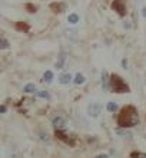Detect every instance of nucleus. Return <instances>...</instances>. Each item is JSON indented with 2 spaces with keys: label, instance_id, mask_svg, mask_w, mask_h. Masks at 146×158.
I'll return each instance as SVG.
<instances>
[{
  "label": "nucleus",
  "instance_id": "22",
  "mask_svg": "<svg viewBox=\"0 0 146 158\" xmlns=\"http://www.w3.org/2000/svg\"><path fill=\"white\" fill-rule=\"evenodd\" d=\"M122 66L123 69H128V59H122Z\"/></svg>",
  "mask_w": 146,
  "mask_h": 158
},
{
  "label": "nucleus",
  "instance_id": "24",
  "mask_svg": "<svg viewBox=\"0 0 146 158\" xmlns=\"http://www.w3.org/2000/svg\"><path fill=\"white\" fill-rule=\"evenodd\" d=\"M142 16L146 19V7H143V9H142Z\"/></svg>",
  "mask_w": 146,
  "mask_h": 158
},
{
  "label": "nucleus",
  "instance_id": "20",
  "mask_svg": "<svg viewBox=\"0 0 146 158\" xmlns=\"http://www.w3.org/2000/svg\"><path fill=\"white\" fill-rule=\"evenodd\" d=\"M37 96L39 98H45V99H50V95L46 91H37Z\"/></svg>",
  "mask_w": 146,
  "mask_h": 158
},
{
  "label": "nucleus",
  "instance_id": "3",
  "mask_svg": "<svg viewBox=\"0 0 146 158\" xmlns=\"http://www.w3.org/2000/svg\"><path fill=\"white\" fill-rule=\"evenodd\" d=\"M86 112L90 118L93 119H96V118L100 117V114H102V105L97 104V102H92V104L88 105V108H86Z\"/></svg>",
  "mask_w": 146,
  "mask_h": 158
},
{
  "label": "nucleus",
  "instance_id": "10",
  "mask_svg": "<svg viewBox=\"0 0 146 158\" xmlns=\"http://www.w3.org/2000/svg\"><path fill=\"white\" fill-rule=\"evenodd\" d=\"M85 81H86V78H85L83 73H76L75 78H73V82L76 85H82V83H85Z\"/></svg>",
  "mask_w": 146,
  "mask_h": 158
},
{
  "label": "nucleus",
  "instance_id": "1",
  "mask_svg": "<svg viewBox=\"0 0 146 158\" xmlns=\"http://www.w3.org/2000/svg\"><path fill=\"white\" fill-rule=\"evenodd\" d=\"M139 124L138 109L133 105H126L120 109V114L117 115V125L120 128H132Z\"/></svg>",
  "mask_w": 146,
  "mask_h": 158
},
{
  "label": "nucleus",
  "instance_id": "9",
  "mask_svg": "<svg viewBox=\"0 0 146 158\" xmlns=\"http://www.w3.org/2000/svg\"><path fill=\"white\" fill-rule=\"evenodd\" d=\"M67 22L70 23V25H77L80 22V17L77 13H70L69 16H67Z\"/></svg>",
  "mask_w": 146,
  "mask_h": 158
},
{
  "label": "nucleus",
  "instance_id": "7",
  "mask_svg": "<svg viewBox=\"0 0 146 158\" xmlns=\"http://www.w3.org/2000/svg\"><path fill=\"white\" fill-rule=\"evenodd\" d=\"M57 81H59V83H62V85H69V83L73 81V76L67 72V73H62V75L59 76Z\"/></svg>",
  "mask_w": 146,
  "mask_h": 158
},
{
  "label": "nucleus",
  "instance_id": "6",
  "mask_svg": "<svg viewBox=\"0 0 146 158\" xmlns=\"http://www.w3.org/2000/svg\"><path fill=\"white\" fill-rule=\"evenodd\" d=\"M50 9H52L54 13H62L63 10L66 9V4L62 3V2H54V3L50 4Z\"/></svg>",
  "mask_w": 146,
  "mask_h": 158
},
{
  "label": "nucleus",
  "instance_id": "23",
  "mask_svg": "<svg viewBox=\"0 0 146 158\" xmlns=\"http://www.w3.org/2000/svg\"><path fill=\"white\" fill-rule=\"evenodd\" d=\"M96 158H109V155L108 154H99V155H96Z\"/></svg>",
  "mask_w": 146,
  "mask_h": 158
},
{
  "label": "nucleus",
  "instance_id": "13",
  "mask_svg": "<svg viewBox=\"0 0 146 158\" xmlns=\"http://www.w3.org/2000/svg\"><path fill=\"white\" fill-rule=\"evenodd\" d=\"M43 81L46 83H52V81H53V72L52 71H46L45 73H43Z\"/></svg>",
  "mask_w": 146,
  "mask_h": 158
},
{
  "label": "nucleus",
  "instance_id": "11",
  "mask_svg": "<svg viewBox=\"0 0 146 158\" xmlns=\"http://www.w3.org/2000/svg\"><path fill=\"white\" fill-rule=\"evenodd\" d=\"M23 91L26 94H33V92H36V85L34 83H26L25 86H23Z\"/></svg>",
  "mask_w": 146,
  "mask_h": 158
},
{
  "label": "nucleus",
  "instance_id": "17",
  "mask_svg": "<svg viewBox=\"0 0 146 158\" xmlns=\"http://www.w3.org/2000/svg\"><path fill=\"white\" fill-rule=\"evenodd\" d=\"M26 9H27V12L29 13H36L37 12V7H36L34 4H32V3H26Z\"/></svg>",
  "mask_w": 146,
  "mask_h": 158
},
{
  "label": "nucleus",
  "instance_id": "25",
  "mask_svg": "<svg viewBox=\"0 0 146 158\" xmlns=\"http://www.w3.org/2000/svg\"><path fill=\"white\" fill-rule=\"evenodd\" d=\"M6 111V106H0V112H4Z\"/></svg>",
  "mask_w": 146,
  "mask_h": 158
},
{
  "label": "nucleus",
  "instance_id": "5",
  "mask_svg": "<svg viewBox=\"0 0 146 158\" xmlns=\"http://www.w3.org/2000/svg\"><path fill=\"white\" fill-rule=\"evenodd\" d=\"M52 124H53V127H54L56 129H57V131H62V129L66 128V121L63 119L62 117H56V118H53Z\"/></svg>",
  "mask_w": 146,
  "mask_h": 158
},
{
  "label": "nucleus",
  "instance_id": "14",
  "mask_svg": "<svg viewBox=\"0 0 146 158\" xmlns=\"http://www.w3.org/2000/svg\"><path fill=\"white\" fill-rule=\"evenodd\" d=\"M65 60H66V56L65 55H62L60 58H59V60L56 63H54V68L56 69H63V65H65Z\"/></svg>",
  "mask_w": 146,
  "mask_h": 158
},
{
  "label": "nucleus",
  "instance_id": "19",
  "mask_svg": "<svg viewBox=\"0 0 146 158\" xmlns=\"http://www.w3.org/2000/svg\"><path fill=\"white\" fill-rule=\"evenodd\" d=\"M9 48V40L4 38H0V49H7Z\"/></svg>",
  "mask_w": 146,
  "mask_h": 158
},
{
  "label": "nucleus",
  "instance_id": "12",
  "mask_svg": "<svg viewBox=\"0 0 146 158\" xmlns=\"http://www.w3.org/2000/svg\"><path fill=\"white\" fill-rule=\"evenodd\" d=\"M115 132H116L117 135H120V137H132V132L128 131L126 128H117Z\"/></svg>",
  "mask_w": 146,
  "mask_h": 158
},
{
  "label": "nucleus",
  "instance_id": "15",
  "mask_svg": "<svg viewBox=\"0 0 146 158\" xmlns=\"http://www.w3.org/2000/svg\"><path fill=\"white\" fill-rule=\"evenodd\" d=\"M7 158H20V154H19V151L12 148V150H9L7 152Z\"/></svg>",
  "mask_w": 146,
  "mask_h": 158
},
{
  "label": "nucleus",
  "instance_id": "16",
  "mask_svg": "<svg viewBox=\"0 0 146 158\" xmlns=\"http://www.w3.org/2000/svg\"><path fill=\"white\" fill-rule=\"evenodd\" d=\"M106 109H108L109 112H115V111L117 109V104L110 101V102H108V105H106Z\"/></svg>",
  "mask_w": 146,
  "mask_h": 158
},
{
  "label": "nucleus",
  "instance_id": "8",
  "mask_svg": "<svg viewBox=\"0 0 146 158\" xmlns=\"http://www.w3.org/2000/svg\"><path fill=\"white\" fill-rule=\"evenodd\" d=\"M109 78L110 76L108 75V72H102V88H103V91L109 89Z\"/></svg>",
  "mask_w": 146,
  "mask_h": 158
},
{
  "label": "nucleus",
  "instance_id": "2",
  "mask_svg": "<svg viewBox=\"0 0 146 158\" xmlns=\"http://www.w3.org/2000/svg\"><path fill=\"white\" fill-rule=\"evenodd\" d=\"M109 89L112 92H116V94H128V92H130L129 85L123 81V78H120L116 73L110 75V78H109Z\"/></svg>",
  "mask_w": 146,
  "mask_h": 158
},
{
  "label": "nucleus",
  "instance_id": "4",
  "mask_svg": "<svg viewBox=\"0 0 146 158\" xmlns=\"http://www.w3.org/2000/svg\"><path fill=\"white\" fill-rule=\"evenodd\" d=\"M112 9L120 17H123L126 15V3H125V0H113L112 2Z\"/></svg>",
  "mask_w": 146,
  "mask_h": 158
},
{
  "label": "nucleus",
  "instance_id": "21",
  "mask_svg": "<svg viewBox=\"0 0 146 158\" xmlns=\"http://www.w3.org/2000/svg\"><path fill=\"white\" fill-rule=\"evenodd\" d=\"M67 38H72V39H76V32L75 30H65Z\"/></svg>",
  "mask_w": 146,
  "mask_h": 158
},
{
  "label": "nucleus",
  "instance_id": "18",
  "mask_svg": "<svg viewBox=\"0 0 146 158\" xmlns=\"http://www.w3.org/2000/svg\"><path fill=\"white\" fill-rule=\"evenodd\" d=\"M130 158H146V154L145 152H139V151H135L130 154Z\"/></svg>",
  "mask_w": 146,
  "mask_h": 158
}]
</instances>
